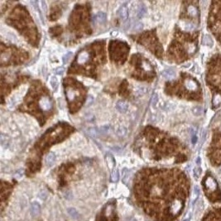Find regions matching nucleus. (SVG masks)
I'll use <instances>...</instances> for the list:
<instances>
[{
	"instance_id": "nucleus-1",
	"label": "nucleus",
	"mask_w": 221,
	"mask_h": 221,
	"mask_svg": "<svg viewBox=\"0 0 221 221\" xmlns=\"http://www.w3.org/2000/svg\"><path fill=\"white\" fill-rule=\"evenodd\" d=\"M178 170L144 169L134 184L138 205L155 221H172L183 210L188 185Z\"/></svg>"
},
{
	"instance_id": "nucleus-2",
	"label": "nucleus",
	"mask_w": 221,
	"mask_h": 221,
	"mask_svg": "<svg viewBox=\"0 0 221 221\" xmlns=\"http://www.w3.org/2000/svg\"><path fill=\"white\" fill-rule=\"evenodd\" d=\"M205 185V193L207 195L210 193L208 195V198H210V195H214L213 200L212 201H221V191L218 188V185H217L215 180L213 179L210 176H208L205 178L204 181Z\"/></svg>"
},
{
	"instance_id": "nucleus-3",
	"label": "nucleus",
	"mask_w": 221,
	"mask_h": 221,
	"mask_svg": "<svg viewBox=\"0 0 221 221\" xmlns=\"http://www.w3.org/2000/svg\"><path fill=\"white\" fill-rule=\"evenodd\" d=\"M96 221H118V217H117V215L115 213V210H114L111 212L109 215H107V216H106L105 210L103 209L101 213L97 217Z\"/></svg>"
},
{
	"instance_id": "nucleus-4",
	"label": "nucleus",
	"mask_w": 221,
	"mask_h": 221,
	"mask_svg": "<svg viewBox=\"0 0 221 221\" xmlns=\"http://www.w3.org/2000/svg\"><path fill=\"white\" fill-rule=\"evenodd\" d=\"M203 221H221V208L213 210L205 215Z\"/></svg>"
},
{
	"instance_id": "nucleus-5",
	"label": "nucleus",
	"mask_w": 221,
	"mask_h": 221,
	"mask_svg": "<svg viewBox=\"0 0 221 221\" xmlns=\"http://www.w3.org/2000/svg\"><path fill=\"white\" fill-rule=\"evenodd\" d=\"M129 104L128 102L124 100H119L116 103V109L119 111V113L124 114L127 111L129 110Z\"/></svg>"
},
{
	"instance_id": "nucleus-6",
	"label": "nucleus",
	"mask_w": 221,
	"mask_h": 221,
	"mask_svg": "<svg viewBox=\"0 0 221 221\" xmlns=\"http://www.w3.org/2000/svg\"><path fill=\"white\" fill-rule=\"evenodd\" d=\"M118 14H119V17L121 18L122 20H124V21L128 20L129 17V8L126 5H122L119 8V11H118Z\"/></svg>"
},
{
	"instance_id": "nucleus-7",
	"label": "nucleus",
	"mask_w": 221,
	"mask_h": 221,
	"mask_svg": "<svg viewBox=\"0 0 221 221\" xmlns=\"http://www.w3.org/2000/svg\"><path fill=\"white\" fill-rule=\"evenodd\" d=\"M106 18H107V15L104 12H99L94 16L93 22L94 23H104L106 21Z\"/></svg>"
},
{
	"instance_id": "nucleus-8",
	"label": "nucleus",
	"mask_w": 221,
	"mask_h": 221,
	"mask_svg": "<svg viewBox=\"0 0 221 221\" xmlns=\"http://www.w3.org/2000/svg\"><path fill=\"white\" fill-rule=\"evenodd\" d=\"M113 131H114V129H113V127L109 124L103 125V126H101V127L99 129V134H104V135H108V134H112Z\"/></svg>"
},
{
	"instance_id": "nucleus-9",
	"label": "nucleus",
	"mask_w": 221,
	"mask_h": 221,
	"mask_svg": "<svg viewBox=\"0 0 221 221\" xmlns=\"http://www.w3.org/2000/svg\"><path fill=\"white\" fill-rule=\"evenodd\" d=\"M41 211V206L37 202H33L31 205V213L34 217L37 216Z\"/></svg>"
},
{
	"instance_id": "nucleus-10",
	"label": "nucleus",
	"mask_w": 221,
	"mask_h": 221,
	"mask_svg": "<svg viewBox=\"0 0 221 221\" xmlns=\"http://www.w3.org/2000/svg\"><path fill=\"white\" fill-rule=\"evenodd\" d=\"M162 76L166 80H172L176 77V72L171 69H166L162 71Z\"/></svg>"
},
{
	"instance_id": "nucleus-11",
	"label": "nucleus",
	"mask_w": 221,
	"mask_h": 221,
	"mask_svg": "<svg viewBox=\"0 0 221 221\" xmlns=\"http://www.w3.org/2000/svg\"><path fill=\"white\" fill-rule=\"evenodd\" d=\"M55 159H56V156H55V152H50L46 158V164L48 166H52L55 163Z\"/></svg>"
},
{
	"instance_id": "nucleus-12",
	"label": "nucleus",
	"mask_w": 221,
	"mask_h": 221,
	"mask_svg": "<svg viewBox=\"0 0 221 221\" xmlns=\"http://www.w3.org/2000/svg\"><path fill=\"white\" fill-rule=\"evenodd\" d=\"M146 13H147V9L144 6V4H141L138 5V11H137V16H138V18L141 19L142 18H143Z\"/></svg>"
},
{
	"instance_id": "nucleus-13",
	"label": "nucleus",
	"mask_w": 221,
	"mask_h": 221,
	"mask_svg": "<svg viewBox=\"0 0 221 221\" xmlns=\"http://www.w3.org/2000/svg\"><path fill=\"white\" fill-rule=\"evenodd\" d=\"M127 134H128V129L127 128H125L124 126H120L116 131V135L119 138H124Z\"/></svg>"
},
{
	"instance_id": "nucleus-14",
	"label": "nucleus",
	"mask_w": 221,
	"mask_h": 221,
	"mask_svg": "<svg viewBox=\"0 0 221 221\" xmlns=\"http://www.w3.org/2000/svg\"><path fill=\"white\" fill-rule=\"evenodd\" d=\"M106 162L108 164V166L109 168H113L114 166H115V160H114V157H113L111 154H107L106 155Z\"/></svg>"
},
{
	"instance_id": "nucleus-15",
	"label": "nucleus",
	"mask_w": 221,
	"mask_h": 221,
	"mask_svg": "<svg viewBox=\"0 0 221 221\" xmlns=\"http://www.w3.org/2000/svg\"><path fill=\"white\" fill-rule=\"evenodd\" d=\"M50 85H51L53 91H55L57 90V88H58V80L56 78V76L52 75L50 78Z\"/></svg>"
},
{
	"instance_id": "nucleus-16",
	"label": "nucleus",
	"mask_w": 221,
	"mask_h": 221,
	"mask_svg": "<svg viewBox=\"0 0 221 221\" xmlns=\"http://www.w3.org/2000/svg\"><path fill=\"white\" fill-rule=\"evenodd\" d=\"M191 112L195 116H200L203 114V108L201 106H194L191 109Z\"/></svg>"
},
{
	"instance_id": "nucleus-17",
	"label": "nucleus",
	"mask_w": 221,
	"mask_h": 221,
	"mask_svg": "<svg viewBox=\"0 0 221 221\" xmlns=\"http://www.w3.org/2000/svg\"><path fill=\"white\" fill-rule=\"evenodd\" d=\"M199 195H200V189L197 185H195L193 189V194H192V203L195 202V200L198 199Z\"/></svg>"
},
{
	"instance_id": "nucleus-18",
	"label": "nucleus",
	"mask_w": 221,
	"mask_h": 221,
	"mask_svg": "<svg viewBox=\"0 0 221 221\" xmlns=\"http://www.w3.org/2000/svg\"><path fill=\"white\" fill-rule=\"evenodd\" d=\"M203 40H204V41H203V43H204L205 46H213V44H214L213 40H212L211 37H210V35H205Z\"/></svg>"
},
{
	"instance_id": "nucleus-19",
	"label": "nucleus",
	"mask_w": 221,
	"mask_h": 221,
	"mask_svg": "<svg viewBox=\"0 0 221 221\" xmlns=\"http://www.w3.org/2000/svg\"><path fill=\"white\" fill-rule=\"evenodd\" d=\"M111 181L113 182H116L119 180V171L118 170H113L112 172H111Z\"/></svg>"
},
{
	"instance_id": "nucleus-20",
	"label": "nucleus",
	"mask_w": 221,
	"mask_h": 221,
	"mask_svg": "<svg viewBox=\"0 0 221 221\" xmlns=\"http://www.w3.org/2000/svg\"><path fill=\"white\" fill-rule=\"evenodd\" d=\"M87 133L90 136H91V137H93V138H95V137H96L99 132V129H95V128H91V129H88Z\"/></svg>"
},
{
	"instance_id": "nucleus-21",
	"label": "nucleus",
	"mask_w": 221,
	"mask_h": 221,
	"mask_svg": "<svg viewBox=\"0 0 221 221\" xmlns=\"http://www.w3.org/2000/svg\"><path fill=\"white\" fill-rule=\"evenodd\" d=\"M187 12H188V14L190 15H191V16H196L197 14H198V11L196 9V8L195 7H194V6H189L188 7V9H187Z\"/></svg>"
},
{
	"instance_id": "nucleus-22",
	"label": "nucleus",
	"mask_w": 221,
	"mask_h": 221,
	"mask_svg": "<svg viewBox=\"0 0 221 221\" xmlns=\"http://www.w3.org/2000/svg\"><path fill=\"white\" fill-rule=\"evenodd\" d=\"M67 211L69 213L71 217H73V218H75V219L79 216V213L75 208H69V209L67 210Z\"/></svg>"
},
{
	"instance_id": "nucleus-23",
	"label": "nucleus",
	"mask_w": 221,
	"mask_h": 221,
	"mask_svg": "<svg viewBox=\"0 0 221 221\" xmlns=\"http://www.w3.org/2000/svg\"><path fill=\"white\" fill-rule=\"evenodd\" d=\"M72 57V52L71 51H69V52H67L66 54H65L63 55V57H62V61H63V63L64 64H66L70 60V58Z\"/></svg>"
},
{
	"instance_id": "nucleus-24",
	"label": "nucleus",
	"mask_w": 221,
	"mask_h": 221,
	"mask_svg": "<svg viewBox=\"0 0 221 221\" xmlns=\"http://www.w3.org/2000/svg\"><path fill=\"white\" fill-rule=\"evenodd\" d=\"M200 173H201V168L200 167H199V166H196V167H195L194 168L193 171V175L194 177L195 178V179L197 180L200 177Z\"/></svg>"
},
{
	"instance_id": "nucleus-25",
	"label": "nucleus",
	"mask_w": 221,
	"mask_h": 221,
	"mask_svg": "<svg viewBox=\"0 0 221 221\" xmlns=\"http://www.w3.org/2000/svg\"><path fill=\"white\" fill-rule=\"evenodd\" d=\"M158 100H159V98H158V95H157V93H154L152 97V101H151V104H152V106L155 107L157 105V103H158Z\"/></svg>"
},
{
	"instance_id": "nucleus-26",
	"label": "nucleus",
	"mask_w": 221,
	"mask_h": 221,
	"mask_svg": "<svg viewBox=\"0 0 221 221\" xmlns=\"http://www.w3.org/2000/svg\"><path fill=\"white\" fill-rule=\"evenodd\" d=\"M143 24L141 23H137L134 26V28H133V30L134 31H136V32H138V31H140V30H142L143 29Z\"/></svg>"
},
{
	"instance_id": "nucleus-27",
	"label": "nucleus",
	"mask_w": 221,
	"mask_h": 221,
	"mask_svg": "<svg viewBox=\"0 0 221 221\" xmlns=\"http://www.w3.org/2000/svg\"><path fill=\"white\" fill-rule=\"evenodd\" d=\"M94 102V97L91 96V95H89L86 99V101H85V106L88 107V106L91 105Z\"/></svg>"
},
{
	"instance_id": "nucleus-28",
	"label": "nucleus",
	"mask_w": 221,
	"mask_h": 221,
	"mask_svg": "<svg viewBox=\"0 0 221 221\" xmlns=\"http://www.w3.org/2000/svg\"><path fill=\"white\" fill-rule=\"evenodd\" d=\"M38 197L40 199H42V200H45L46 198H47V193H46L45 190H42L39 195H38Z\"/></svg>"
},
{
	"instance_id": "nucleus-29",
	"label": "nucleus",
	"mask_w": 221,
	"mask_h": 221,
	"mask_svg": "<svg viewBox=\"0 0 221 221\" xmlns=\"http://www.w3.org/2000/svg\"><path fill=\"white\" fill-rule=\"evenodd\" d=\"M65 72V68L64 67H58L57 69L55 70V73L57 75H62Z\"/></svg>"
},
{
	"instance_id": "nucleus-30",
	"label": "nucleus",
	"mask_w": 221,
	"mask_h": 221,
	"mask_svg": "<svg viewBox=\"0 0 221 221\" xmlns=\"http://www.w3.org/2000/svg\"><path fill=\"white\" fill-rule=\"evenodd\" d=\"M40 4H41V6H42V9L43 10V12H45L46 13V3L45 2V1H41L40 2Z\"/></svg>"
},
{
	"instance_id": "nucleus-31",
	"label": "nucleus",
	"mask_w": 221,
	"mask_h": 221,
	"mask_svg": "<svg viewBox=\"0 0 221 221\" xmlns=\"http://www.w3.org/2000/svg\"><path fill=\"white\" fill-rule=\"evenodd\" d=\"M196 141H197V138H196V136L195 135L193 138H192V143L195 144V143H196Z\"/></svg>"
},
{
	"instance_id": "nucleus-32",
	"label": "nucleus",
	"mask_w": 221,
	"mask_h": 221,
	"mask_svg": "<svg viewBox=\"0 0 221 221\" xmlns=\"http://www.w3.org/2000/svg\"><path fill=\"white\" fill-rule=\"evenodd\" d=\"M184 221H190V220H185Z\"/></svg>"
}]
</instances>
